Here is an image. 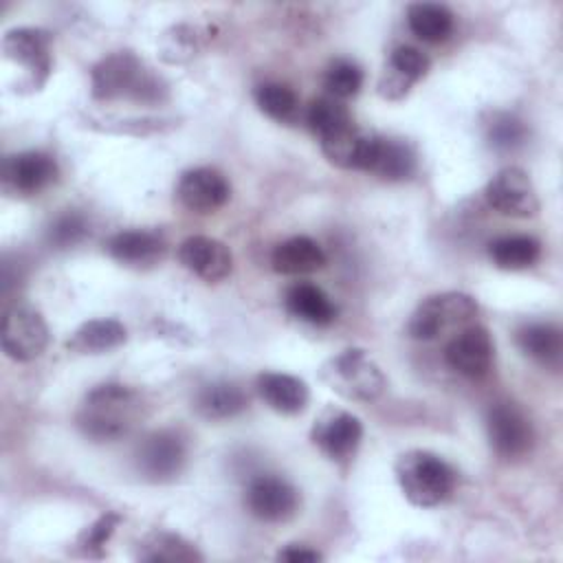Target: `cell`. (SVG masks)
<instances>
[{"label": "cell", "instance_id": "7402d4cb", "mask_svg": "<svg viewBox=\"0 0 563 563\" xmlns=\"http://www.w3.org/2000/svg\"><path fill=\"white\" fill-rule=\"evenodd\" d=\"M319 143L332 165L343 169H367L374 134H365L352 123Z\"/></svg>", "mask_w": 563, "mask_h": 563}, {"label": "cell", "instance_id": "83f0119b", "mask_svg": "<svg viewBox=\"0 0 563 563\" xmlns=\"http://www.w3.org/2000/svg\"><path fill=\"white\" fill-rule=\"evenodd\" d=\"M539 255L541 244L532 235H501L488 244V257L501 271L530 268Z\"/></svg>", "mask_w": 563, "mask_h": 563}, {"label": "cell", "instance_id": "277c9868", "mask_svg": "<svg viewBox=\"0 0 563 563\" xmlns=\"http://www.w3.org/2000/svg\"><path fill=\"white\" fill-rule=\"evenodd\" d=\"M90 88L95 99H152L158 95V86L147 77L141 59L130 51H119L95 64L90 75Z\"/></svg>", "mask_w": 563, "mask_h": 563}, {"label": "cell", "instance_id": "9c48e42d", "mask_svg": "<svg viewBox=\"0 0 563 563\" xmlns=\"http://www.w3.org/2000/svg\"><path fill=\"white\" fill-rule=\"evenodd\" d=\"M488 205L510 218H532L539 211V196L521 167L499 169L484 191Z\"/></svg>", "mask_w": 563, "mask_h": 563}, {"label": "cell", "instance_id": "603a6c76", "mask_svg": "<svg viewBox=\"0 0 563 563\" xmlns=\"http://www.w3.org/2000/svg\"><path fill=\"white\" fill-rule=\"evenodd\" d=\"M128 339V330L117 319H90L81 323L66 341V347L75 354H106L117 350Z\"/></svg>", "mask_w": 563, "mask_h": 563}, {"label": "cell", "instance_id": "4316f807", "mask_svg": "<svg viewBox=\"0 0 563 563\" xmlns=\"http://www.w3.org/2000/svg\"><path fill=\"white\" fill-rule=\"evenodd\" d=\"M407 24L422 42H444L453 31V13L438 2H413L407 7Z\"/></svg>", "mask_w": 563, "mask_h": 563}, {"label": "cell", "instance_id": "1f68e13d", "mask_svg": "<svg viewBox=\"0 0 563 563\" xmlns=\"http://www.w3.org/2000/svg\"><path fill=\"white\" fill-rule=\"evenodd\" d=\"M323 86L330 92V97L339 101L350 99L363 86V70L352 59H334L323 75Z\"/></svg>", "mask_w": 563, "mask_h": 563}, {"label": "cell", "instance_id": "8d00e7d4", "mask_svg": "<svg viewBox=\"0 0 563 563\" xmlns=\"http://www.w3.org/2000/svg\"><path fill=\"white\" fill-rule=\"evenodd\" d=\"M277 561H286V563H317L321 561V554L308 545L301 543H288L286 548H282L277 552Z\"/></svg>", "mask_w": 563, "mask_h": 563}, {"label": "cell", "instance_id": "7a4b0ae2", "mask_svg": "<svg viewBox=\"0 0 563 563\" xmlns=\"http://www.w3.org/2000/svg\"><path fill=\"white\" fill-rule=\"evenodd\" d=\"M394 473L402 495L420 508L442 504L455 486L453 468L440 455L422 449L402 453L394 464Z\"/></svg>", "mask_w": 563, "mask_h": 563}, {"label": "cell", "instance_id": "5bb4252c", "mask_svg": "<svg viewBox=\"0 0 563 563\" xmlns=\"http://www.w3.org/2000/svg\"><path fill=\"white\" fill-rule=\"evenodd\" d=\"M446 363L466 378H482L488 374L495 356V345L486 328L468 325L460 330L444 350Z\"/></svg>", "mask_w": 563, "mask_h": 563}, {"label": "cell", "instance_id": "4fadbf2b", "mask_svg": "<svg viewBox=\"0 0 563 563\" xmlns=\"http://www.w3.org/2000/svg\"><path fill=\"white\" fill-rule=\"evenodd\" d=\"M185 457H187L185 440L172 429L152 431L141 440L136 449L139 471L154 482L172 479L174 475H178L185 464Z\"/></svg>", "mask_w": 563, "mask_h": 563}, {"label": "cell", "instance_id": "2e32d148", "mask_svg": "<svg viewBox=\"0 0 563 563\" xmlns=\"http://www.w3.org/2000/svg\"><path fill=\"white\" fill-rule=\"evenodd\" d=\"M229 194L231 187L227 178L213 167L187 169L176 185V198L180 205L196 213H211L220 209L229 200Z\"/></svg>", "mask_w": 563, "mask_h": 563}, {"label": "cell", "instance_id": "484cf974", "mask_svg": "<svg viewBox=\"0 0 563 563\" xmlns=\"http://www.w3.org/2000/svg\"><path fill=\"white\" fill-rule=\"evenodd\" d=\"M246 394L242 387L229 380H216L205 385L196 394V409L202 418L209 420H227L246 409Z\"/></svg>", "mask_w": 563, "mask_h": 563}, {"label": "cell", "instance_id": "30bf717a", "mask_svg": "<svg viewBox=\"0 0 563 563\" xmlns=\"http://www.w3.org/2000/svg\"><path fill=\"white\" fill-rule=\"evenodd\" d=\"M244 501L253 517L268 523L288 521L299 510L297 488L277 475H260L251 479Z\"/></svg>", "mask_w": 563, "mask_h": 563}, {"label": "cell", "instance_id": "f1b7e54d", "mask_svg": "<svg viewBox=\"0 0 563 563\" xmlns=\"http://www.w3.org/2000/svg\"><path fill=\"white\" fill-rule=\"evenodd\" d=\"M139 559L152 561V563L156 561L174 563V561H198L202 556L183 537L172 532H154L147 539H143V543H139Z\"/></svg>", "mask_w": 563, "mask_h": 563}, {"label": "cell", "instance_id": "ba28073f", "mask_svg": "<svg viewBox=\"0 0 563 563\" xmlns=\"http://www.w3.org/2000/svg\"><path fill=\"white\" fill-rule=\"evenodd\" d=\"M314 446L334 462L350 460L363 438V424L356 416L339 407H325L310 431Z\"/></svg>", "mask_w": 563, "mask_h": 563}, {"label": "cell", "instance_id": "d4e9b609", "mask_svg": "<svg viewBox=\"0 0 563 563\" xmlns=\"http://www.w3.org/2000/svg\"><path fill=\"white\" fill-rule=\"evenodd\" d=\"M519 350L545 367H559L563 356V336L554 323L532 321L517 330Z\"/></svg>", "mask_w": 563, "mask_h": 563}, {"label": "cell", "instance_id": "6da1fadb", "mask_svg": "<svg viewBox=\"0 0 563 563\" xmlns=\"http://www.w3.org/2000/svg\"><path fill=\"white\" fill-rule=\"evenodd\" d=\"M141 394L128 385H99L90 389L77 411V427L95 442H114L128 435L141 418Z\"/></svg>", "mask_w": 563, "mask_h": 563}, {"label": "cell", "instance_id": "52a82bcc", "mask_svg": "<svg viewBox=\"0 0 563 563\" xmlns=\"http://www.w3.org/2000/svg\"><path fill=\"white\" fill-rule=\"evenodd\" d=\"M48 343V328L44 317L24 303H15L4 312L2 350L13 361L37 358Z\"/></svg>", "mask_w": 563, "mask_h": 563}, {"label": "cell", "instance_id": "3957f363", "mask_svg": "<svg viewBox=\"0 0 563 563\" xmlns=\"http://www.w3.org/2000/svg\"><path fill=\"white\" fill-rule=\"evenodd\" d=\"M319 376L332 391L354 402H372L385 391V376L378 363L361 347H347L330 356Z\"/></svg>", "mask_w": 563, "mask_h": 563}, {"label": "cell", "instance_id": "8992f818", "mask_svg": "<svg viewBox=\"0 0 563 563\" xmlns=\"http://www.w3.org/2000/svg\"><path fill=\"white\" fill-rule=\"evenodd\" d=\"M4 57L22 68L20 86L40 90L51 73V35L42 29L20 26L4 33Z\"/></svg>", "mask_w": 563, "mask_h": 563}, {"label": "cell", "instance_id": "cb8c5ba5", "mask_svg": "<svg viewBox=\"0 0 563 563\" xmlns=\"http://www.w3.org/2000/svg\"><path fill=\"white\" fill-rule=\"evenodd\" d=\"M284 303L292 317L312 325H328L336 319L339 312L332 299L323 292V288L310 282L292 284L286 292Z\"/></svg>", "mask_w": 563, "mask_h": 563}, {"label": "cell", "instance_id": "e575fe53", "mask_svg": "<svg viewBox=\"0 0 563 563\" xmlns=\"http://www.w3.org/2000/svg\"><path fill=\"white\" fill-rule=\"evenodd\" d=\"M523 136H526V128L512 114L499 112L488 123V141L497 150H515L517 145L523 143Z\"/></svg>", "mask_w": 563, "mask_h": 563}, {"label": "cell", "instance_id": "ac0fdd59", "mask_svg": "<svg viewBox=\"0 0 563 563\" xmlns=\"http://www.w3.org/2000/svg\"><path fill=\"white\" fill-rule=\"evenodd\" d=\"M106 253L130 268L154 266L165 255V242L158 233L147 229L117 231L103 242Z\"/></svg>", "mask_w": 563, "mask_h": 563}, {"label": "cell", "instance_id": "9a60e30c", "mask_svg": "<svg viewBox=\"0 0 563 563\" xmlns=\"http://www.w3.org/2000/svg\"><path fill=\"white\" fill-rule=\"evenodd\" d=\"M178 260L189 273L209 284L227 279L233 268V255L229 246L207 235H191L183 240L178 246Z\"/></svg>", "mask_w": 563, "mask_h": 563}, {"label": "cell", "instance_id": "44dd1931", "mask_svg": "<svg viewBox=\"0 0 563 563\" xmlns=\"http://www.w3.org/2000/svg\"><path fill=\"white\" fill-rule=\"evenodd\" d=\"M271 264L282 275H308L325 266V253L312 238L292 235L275 246Z\"/></svg>", "mask_w": 563, "mask_h": 563}, {"label": "cell", "instance_id": "8fae6325", "mask_svg": "<svg viewBox=\"0 0 563 563\" xmlns=\"http://www.w3.org/2000/svg\"><path fill=\"white\" fill-rule=\"evenodd\" d=\"M486 429L493 449L506 457L517 460L532 446V427L523 411L512 402H495L486 413Z\"/></svg>", "mask_w": 563, "mask_h": 563}, {"label": "cell", "instance_id": "f546056e", "mask_svg": "<svg viewBox=\"0 0 563 563\" xmlns=\"http://www.w3.org/2000/svg\"><path fill=\"white\" fill-rule=\"evenodd\" d=\"M306 121H308V128L312 130V134L319 141H323V139L332 136L334 132L354 123L352 117H350V110L334 97L314 99L308 108Z\"/></svg>", "mask_w": 563, "mask_h": 563}, {"label": "cell", "instance_id": "e0dca14e", "mask_svg": "<svg viewBox=\"0 0 563 563\" xmlns=\"http://www.w3.org/2000/svg\"><path fill=\"white\" fill-rule=\"evenodd\" d=\"M429 66L431 62L422 51L413 46L394 48L378 81L380 97L389 101H400L402 97H407L411 86L427 75Z\"/></svg>", "mask_w": 563, "mask_h": 563}, {"label": "cell", "instance_id": "ffe728a7", "mask_svg": "<svg viewBox=\"0 0 563 563\" xmlns=\"http://www.w3.org/2000/svg\"><path fill=\"white\" fill-rule=\"evenodd\" d=\"M383 180H405L416 172V154L409 143L400 139H385L374 134L367 169Z\"/></svg>", "mask_w": 563, "mask_h": 563}, {"label": "cell", "instance_id": "4dcf8cb0", "mask_svg": "<svg viewBox=\"0 0 563 563\" xmlns=\"http://www.w3.org/2000/svg\"><path fill=\"white\" fill-rule=\"evenodd\" d=\"M255 97V103L257 108L268 114L271 119L275 121H282V123H290L295 121L297 112H299V101H297V95L284 86V84H277V81H266V84H260L253 92Z\"/></svg>", "mask_w": 563, "mask_h": 563}, {"label": "cell", "instance_id": "d6986e66", "mask_svg": "<svg viewBox=\"0 0 563 563\" xmlns=\"http://www.w3.org/2000/svg\"><path fill=\"white\" fill-rule=\"evenodd\" d=\"M257 391L262 396V400L277 413L284 416H292L306 409L310 391L308 385L292 376V374H284V372H264L257 376Z\"/></svg>", "mask_w": 563, "mask_h": 563}, {"label": "cell", "instance_id": "5b68a950", "mask_svg": "<svg viewBox=\"0 0 563 563\" xmlns=\"http://www.w3.org/2000/svg\"><path fill=\"white\" fill-rule=\"evenodd\" d=\"M477 314V303L466 292H440L427 297L407 323L409 336L418 341H433L446 330L466 325Z\"/></svg>", "mask_w": 563, "mask_h": 563}, {"label": "cell", "instance_id": "7c38bea8", "mask_svg": "<svg viewBox=\"0 0 563 563\" xmlns=\"http://www.w3.org/2000/svg\"><path fill=\"white\" fill-rule=\"evenodd\" d=\"M57 178V163L40 150L7 156L2 163V189L11 196H35Z\"/></svg>", "mask_w": 563, "mask_h": 563}, {"label": "cell", "instance_id": "d590c367", "mask_svg": "<svg viewBox=\"0 0 563 563\" xmlns=\"http://www.w3.org/2000/svg\"><path fill=\"white\" fill-rule=\"evenodd\" d=\"M121 517L117 512H106L101 515L99 519H95L81 534H79V545L86 550V552H92V550H101L106 545V541L112 537L114 528L119 526Z\"/></svg>", "mask_w": 563, "mask_h": 563}, {"label": "cell", "instance_id": "836d02e7", "mask_svg": "<svg viewBox=\"0 0 563 563\" xmlns=\"http://www.w3.org/2000/svg\"><path fill=\"white\" fill-rule=\"evenodd\" d=\"M88 235V224H86V218L81 213H75V211H66L62 216H57L51 227H48V242L57 249H68V246H75L79 244L84 238Z\"/></svg>", "mask_w": 563, "mask_h": 563}, {"label": "cell", "instance_id": "d6a6232c", "mask_svg": "<svg viewBox=\"0 0 563 563\" xmlns=\"http://www.w3.org/2000/svg\"><path fill=\"white\" fill-rule=\"evenodd\" d=\"M161 55L165 62L169 64H178V62H187L196 55L198 51V35H196V29L187 26V24H178L174 29H169L165 35H163V42H161Z\"/></svg>", "mask_w": 563, "mask_h": 563}]
</instances>
